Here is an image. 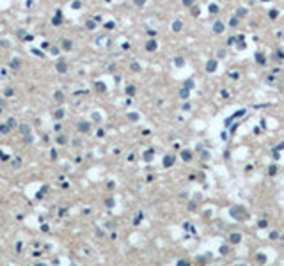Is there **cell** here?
Masks as SVG:
<instances>
[{
	"mask_svg": "<svg viewBox=\"0 0 284 266\" xmlns=\"http://www.w3.org/2000/svg\"><path fill=\"white\" fill-rule=\"evenodd\" d=\"M206 69H208V71H215V69H217V60H210V64L206 66Z\"/></svg>",
	"mask_w": 284,
	"mask_h": 266,
	"instance_id": "2",
	"label": "cell"
},
{
	"mask_svg": "<svg viewBox=\"0 0 284 266\" xmlns=\"http://www.w3.org/2000/svg\"><path fill=\"white\" fill-rule=\"evenodd\" d=\"M213 30H215L217 34H220V32L224 30V23H222V21H217V23H215V27H213Z\"/></svg>",
	"mask_w": 284,
	"mask_h": 266,
	"instance_id": "1",
	"label": "cell"
},
{
	"mask_svg": "<svg viewBox=\"0 0 284 266\" xmlns=\"http://www.w3.org/2000/svg\"><path fill=\"white\" fill-rule=\"evenodd\" d=\"M256 59H257V62H259V64H264V57L261 55V53H257V55H256Z\"/></svg>",
	"mask_w": 284,
	"mask_h": 266,
	"instance_id": "3",
	"label": "cell"
}]
</instances>
